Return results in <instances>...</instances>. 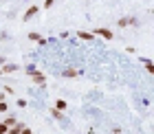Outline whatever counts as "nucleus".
<instances>
[{"instance_id": "9d476101", "label": "nucleus", "mask_w": 154, "mask_h": 134, "mask_svg": "<svg viewBox=\"0 0 154 134\" xmlns=\"http://www.w3.org/2000/svg\"><path fill=\"white\" fill-rule=\"evenodd\" d=\"M7 125H9V128H13V125H16V119H13V117H9V119H7V121H5Z\"/></svg>"}, {"instance_id": "20e7f679", "label": "nucleus", "mask_w": 154, "mask_h": 134, "mask_svg": "<svg viewBox=\"0 0 154 134\" xmlns=\"http://www.w3.org/2000/svg\"><path fill=\"white\" fill-rule=\"evenodd\" d=\"M18 70V64H5L2 66V73H16Z\"/></svg>"}, {"instance_id": "dca6fc26", "label": "nucleus", "mask_w": 154, "mask_h": 134, "mask_svg": "<svg viewBox=\"0 0 154 134\" xmlns=\"http://www.w3.org/2000/svg\"><path fill=\"white\" fill-rule=\"evenodd\" d=\"M0 64H5V57H0Z\"/></svg>"}, {"instance_id": "1a4fd4ad", "label": "nucleus", "mask_w": 154, "mask_h": 134, "mask_svg": "<svg viewBox=\"0 0 154 134\" xmlns=\"http://www.w3.org/2000/svg\"><path fill=\"white\" fill-rule=\"evenodd\" d=\"M29 40L31 42H38L40 40V33H29Z\"/></svg>"}, {"instance_id": "4468645a", "label": "nucleus", "mask_w": 154, "mask_h": 134, "mask_svg": "<svg viewBox=\"0 0 154 134\" xmlns=\"http://www.w3.org/2000/svg\"><path fill=\"white\" fill-rule=\"evenodd\" d=\"M35 70H38V68L33 66V64H31V66H26V73H29V75H31V73H35Z\"/></svg>"}, {"instance_id": "f8f14e48", "label": "nucleus", "mask_w": 154, "mask_h": 134, "mask_svg": "<svg viewBox=\"0 0 154 134\" xmlns=\"http://www.w3.org/2000/svg\"><path fill=\"white\" fill-rule=\"evenodd\" d=\"M119 26H121V29H123V26H128V18H121V20H119Z\"/></svg>"}, {"instance_id": "7ed1b4c3", "label": "nucleus", "mask_w": 154, "mask_h": 134, "mask_svg": "<svg viewBox=\"0 0 154 134\" xmlns=\"http://www.w3.org/2000/svg\"><path fill=\"white\" fill-rule=\"evenodd\" d=\"M38 11H40V9H38L35 5H33V7H29V9H26V13H24V18H22V20H24V22H26V20H31V18L35 16Z\"/></svg>"}, {"instance_id": "f3484780", "label": "nucleus", "mask_w": 154, "mask_h": 134, "mask_svg": "<svg viewBox=\"0 0 154 134\" xmlns=\"http://www.w3.org/2000/svg\"><path fill=\"white\" fill-rule=\"evenodd\" d=\"M0 75H2V68H0Z\"/></svg>"}, {"instance_id": "6e6552de", "label": "nucleus", "mask_w": 154, "mask_h": 134, "mask_svg": "<svg viewBox=\"0 0 154 134\" xmlns=\"http://www.w3.org/2000/svg\"><path fill=\"white\" fill-rule=\"evenodd\" d=\"M51 117H55V119H62V110L53 108V110H51Z\"/></svg>"}, {"instance_id": "ddd939ff", "label": "nucleus", "mask_w": 154, "mask_h": 134, "mask_svg": "<svg viewBox=\"0 0 154 134\" xmlns=\"http://www.w3.org/2000/svg\"><path fill=\"white\" fill-rule=\"evenodd\" d=\"M53 2H55V0H44V9H51Z\"/></svg>"}, {"instance_id": "f257e3e1", "label": "nucleus", "mask_w": 154, "mask_h": 134, "mask_svg": "<svg viewBox=\"0 0 154 134\" xmlns=\"http://www.w3.org/2000/svg\"><path fill=\"white\" fill-rule=\"evenodd\" d=\"M95 35H101L103 40H112V31L110 29H95Z\"/></svg>"}, {"instance_id": "423d86ee", "label": "nucleus", "mask_w": 154, "mask_h": 134, "mask_svg": "<svg viewBox=\"0 0 154 134\" xmlns=\"http://www.w3.org/2000/svg\"><path fill=\"white\" fill-rule=\"evenodd\" d=\"M55 108H57V110H66V108H68V103H66L64 99H57V101H55Z\"/></svg>"}, {"instance_id": "f03ea898", "label": "nucleus", "mask_w": 154, "mask_h": 134, "mask_svg": "<svg viewBox=\"0 0 154 134\" xmlns=\"http://www.w3.org/2000/svg\"><path fill=\"white\" fill-rule=\"evenodd\" d=\"M31 77H33V81H35V84H38V86H44V81H46V77H44V75H42V73H38V70H35V73H31Z\"/></svg>"}, {"instance_id": "9b49d317", "label": "nucleus", "mask_w": 154, "mask_h": 134, "mask_svg": "<svg viewBox=\"0 0 154 134\" xmlns=\"http://www.w3.org/2000/svg\"><path fill=\"white\" fill-rule=\"evenodd\" d=\"M145 68H148V73H152V70H154V66H152L150 59H145Z\"/></svg>"}, {"instance_id": "39448f33", "label": "nucleus", "mask_w": 154, "mask_h": 134, "mask_svg": "<svg viewBox=\"0 0 154 134\" xmlns=\"http://www.w3.org/2000/svg\"><path fill=\"white\" fill-rule=\"evenodd\" d=\"M77 35H79V38H82V40H88V42H90V40H93V38H95V35H93V33H88V31H79V33H77Z\"/></svg>"}, {"instance_id": "0eeeda50", "label": "nucleus", "mask_w": 154, "mask_h": 134, "mask_svg": "<svg viewBox=\"0 0 154 134\" xmlns=\"http://www.w3.org/2000/svg\"><path fill=\"white\" fill-rule=\"evenodd\" d=\"M75 75H79V70H75V68H66L64 70V77H75Z\"/></svg>"}, {"instance_id": "2eb2a0df", "label": "nucleus", "mask_w": 154, "mask_h": 134, "mask_svg": "<svg viewBox=\"0 0 154 134\" xmlns=\"http://www.w3.org/2000/svg\"><path fill=\"white\" fill-rule=\"evenodd\" d=\"M0 112H7V103L2 99H0Z\"/></svg>"}]
</instances>
